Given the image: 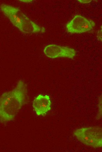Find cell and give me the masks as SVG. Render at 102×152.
Instances as JSON below:
<instances>
[{
	"mask_svg": "<svg viewBox=\"0 0 102 152\" xmlns=\"http://www.w3.org/2000/svg\"><path fill=\"white\" fill-rule=\"evenodd\" d=\"M27 97V85L23 80L17 82L12 90L0 96V122H8L14 120Z\"/></svg>",
	"mask_w": 102,
	"mask_h": 152,
	"instance_id": "1",
	"label": "cell"
},
{
	"mask_svg": "<svg viewBox=\"0 0 102 152\" xmlns=\"http://www.w3.org/2000/svg\"><path fill=\"white\" fill-rule=\"evenodd\" d=\"M92 20L80 15H76L66 25L67 32L71 33H81L91 30L95 25Z\"/></svg>",
	"mask_w": 102,
	"mask_h": 152,
	"instance_id": "4",
	"label": "cell"
},
{
	"mask_svg": "<svg viewBox=\"0 0 102 152\" xmlns=\"http://www.w3.org/2000/svg\"><path fill=\"white\" fill-rule=\"evenodd\" d=\"M102 25L101 27V28L98 30L97 35V37L98 40L100 41H102Z\"/></svg>",
	"mask_w": 102,
	"mask_h": 152,
	"instance_id": "7",
	"label": "cell"
},
{
	"mask_svg": "<svg viewBox=\"0 0 102 152\" xmlns=\"http://www.w3.org/2000/svg\"><path fill=\"white\" fill-rule=\"evenodd\" d=\"M98 126L82 127L76 130L74 134L84 145L94 148L102 146V130Z\"/></svg>",
	"mask_w": 102,
	"mask_h": 152,
	"instance_id": "3",
	"label": "cell"
},
{
	"mask_svg": "<svg viewBox=\"0 0 102 152\" xmlns=\"http://www.w3.org/2000/svg\"><path fill=\"white\" fill-rule=\"evenodd\" d=\"M51 103L48 96L39 94L34 99L33 106L38 115H43L50 110Z\"/></svg>",
	"mask_w": 102,
	"mask_h": 152,
	"instance_id": "6",
	"label": "cell"
},
{
	"mask_svg": "<svg viewBox=\"0 0 102 152\" xmlns=\"http://www.w3.org/2000/svg\"><path fill=\"white\" fill-rule=\"evenodd\" d=\"M19 1H20L24 3H30L33 2V0H19Z\"/></svg>",
	"mask_w": 102,
	"mask_h": 152,
	"instance_id": "9",
	"label": "cell"
},
{
	"mask_svg": "<svg viewBox=\"0 0 102 152\" xmlns=\"http://www.w3.org/2000/svg\"><path fill=\"white\" fill-rule=\"evenodd\" d=\"M0 8L12 24L22 32L32 34L45 32L44 27L33 21L18 8L5 4H1Z\"/></svg>",
	"mask_w": 102,
	"mask_h": 152,
	"instance_id": "2",
	"label": "cell"
},
{
	"mask_svg": "<svg viewBox=\"0 0 102 152\" xmlns=\"http://www.w3.org/2000/svg\"><path fill=\"white\" fill-rule=\"evenodd\" d=\"M43 52L47 57L52 58L60 57L72 58L76 55V52L74 49L54 44L46 46Z\"/></svg>",
	"mask_w": 102,
	"mask_h": 152,
	"instance_id": "5",
	"label": "cell"
},
{
	"mask_svg": "<svg viewBox=\"0 0 102 152\" xmlns=\"http://www.w3.org/2000/svg\"><path fill=\"white\" fill-rule=\"evenodd\" d=\"M78 1H79L80 2H81V3H84V4L89 3L91 1V0H78Z\"/></svg>",
	"mask_w": 102,
	"mask_h": 152,
	"instance_id": "8",
	"label": "cell"
}]
</instances>
